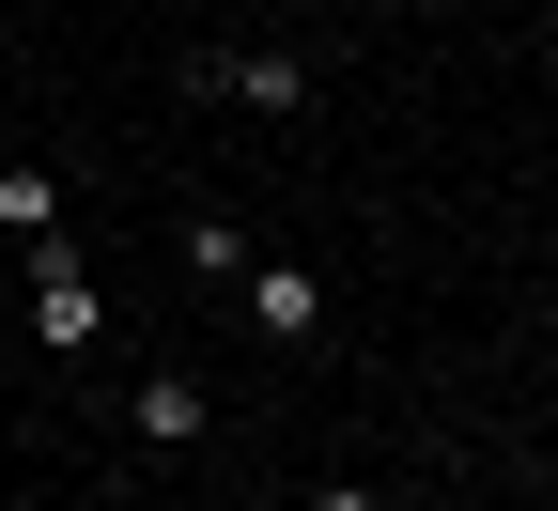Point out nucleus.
<instances>
[{
	"mask_svg": "<svg viewBox=\"0 0 558 511\" xmlns=\"http://www.w3.org/2000/svg\"><path fill=\"white\" fill-rule=\"evenodd\" d=\"M186 94H233V109H279V124H295V109H311V62H295V47H202Z\"/></svg>",
	"mask_w": 558,
	"mask_h": 511,
	"instance_id": "nucleus-1",
	"label": "nucleus"
},
{
	"mask_svg": "<svg viewBox=\"0 0 558 511\" xmlns=\"http://www.w3.org/2000/svg\"><path fill=\"white\" fill-rule=\"evenodd\" d=\"M233 295H248V326H264L279 356L326 326V279H311V264H279V248H248V264H233Z\"/></svg>",
	"mask_w": 558,
	"mask_h": 511,
	"instance_id": "nucleus-2",
	"label": "nucleus"
},
{
	"mask_svg": "<svg viewBox=\"0 0 558 511\" xmlns=\"http://www.w3.org/2000/svg\"><path fill=\"white\" fill-rule=\"evenodd\" d=\"M94 326H109V311H94V279H78V248H47V233H32V341H47V356H78Z\"/></svg>",
	"mask_w": 558,
	"mask_h": 511,
	"instance_id": "nucleus-3",
	"label": "nucleus"
},
{
	"mask_svg": "<svg viewBox=\"0 0 558 511\" xmlns=\"http://www.w3.org/2000/svg\"><path fill=\"white\" fill-rule=\"evenodd\" d=\"M140 450H202V373H140Z\"/></svg>",
	"mask_w": 558,
	"mask_h": 511,
	"instance_id": "nucleus-4",
	"label": "nucleus"
},
{
	"mask_svg": "<svg viewBox=\"0 0 558 511\" xmlns=\"http://www.w3.org/2000/svg\"><path fill=\"white\" fill-rule=\"evenodd\" d=\"M0 233H16V248L62 233V186H47V171H0Z\"/></svg>",
	"mask_w": 558,
	"mask_h": 511,
	"instance_id": "nucleus-5",
	"label": "nucleus"
},
{
	"mask_svg": "<svg viewBox=\"0 0 558 511\" xmlns=\"http://www.w3.org/2000/svg\"><path fill=\"white\" fill-rule=\"evenodd\" d=\"M311 511H388V496H357V480H326V496H311Z\"/></svg>",
	"mask_w": 558,
	"mask_h": 511,
	"instance_id": "nucleus-6",
	"label": "nucleus"
}]
</instances>
